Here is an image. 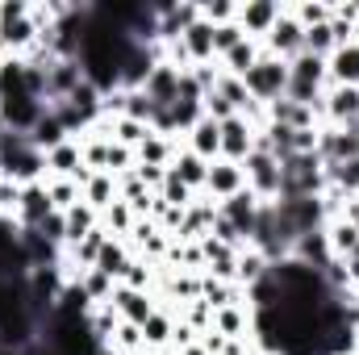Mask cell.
Returning a JSON list of instances; mask_svg holds the SVG:
<instances>
[{
  "mask_svg": "<svg viewBox=\"0 0 359 355\" xmlns=\"http://www.w3.org/2000/svg\"><path fill=\"white\" fill-rule=\"evenodd\" d=\"M0 180L13 184V188L42 184V180H46V151H38L29 134L8 130V134L0 138Z\"/></svg>",
  "mask_w": 359,
  "mask_h": 355,
  "instance_id": "obj_1",
  "label": "cell"
},
{
  "mask_svg": "<svg viewBox=\"0 0 359 355\" xmlns=\"http://www.w3.org/2000/svg\"><path fill=\"white\" fill-rule=\"evenodd\" d=\"M38 339L55 355H104V343L92 335L88 318H72V314H50Z\"/></svg>",
  "mask_w": 359,
  "mask_h": 355,
  "instance_id": "obj_2",
  "label": "cell"
},
{
  "mask_svg": "<svg viewBox=\"0 0 359 355\" xmlns=\"http://www.w3.org/2000/svg\"><path fill=\"white\" fill-rule=\"evenodd\" d=\"M326 192V163L322 155H288L280 163V196H322Z\"/></svg>",
  "mask_w": 359,
  "mask_h": 355,
  "instance_id": "obj_3",
  "label": "cell"
},
{
  "mask_svg": "<svg viewBox=\"0 0 359 355\" xmlns=\"http://www.w3.org/2000/svg\"><path fill=\"white\" fill-rule=\"evenodd\" d=\"M243 84H247V92H251V100L271 105V100H280L284 88H288V63L264 51V55H259V63L243 76Z\"/></svg>",
  "mask_w": 359,
  "mask_h": 355,
  "instance_id": "obj_4",
  "label": "cell"
},
{
  "mask_svg": "<svg viewBox=\"0 0 359 355\" xmlns=\"http://www.w3.org/2000/svg\"><path fill=\"white\" fill-rule=\"evenodd\" d=\"M243 176H247V192H255L264 205L280 201V159H271L268 151H251L243 159Z\"/></svg>",
  "mask_w": 359,
  "mask_h": 355,
  "instance_id": "obj_5",
  "label": "cell"
},
{
  "mask_svg": "<svg viewBox=\"0 0 359 355\" xmlns=\"http://www.w3.org/2000/svg\"><path fill=\"white\" fill-rule=\"evenodd\" d=\"M268 55H276V59H284V63H292L301 51H305V29H301V21L288 13V4H284V13H280V21L271 25V34L259 42Z\"/></svg>",
  "mask_w": 359,
  "mask_h": 355,
  "instance_id": "obj_6",
  "label": "cell"
},
{
  "mask_svg": "<svg viewBox=\"0 0 359 355\" xmlns=\"http://www.w3.org/2000/svg\"><path fill=\"white\" fill-rule=\"evenodd\" d=\"M55 213V205H50V192H46V180L42 184H25V188H17V205H13V222L21 226V230H38L46 217Z\"/></svg>",
  "mask_w": 359,
  "mask_h": 355,
  "instance_id": "obj_7",
  "label": "cell"
},
{
  "mask_svg": "<svg viewBox=\"0 0 359 355\" xmlns=\"http://www.w3.org/2000/svg\"><path fill=\"white\" fill-rule=\"evenodd\" d=\"M46 113V100L29 96V92H13V96H0V121L17 134H29Z\"/></svg>",
  "mask_w": 359,
  "mask_h": 355,
  "instance_id": "obj_8",
  "label": "cell"
},
{
  "mask_svg": "<svg viewBox=\"0 0 359 355\" xmlns=\"http://www.w3.org/2000/svg\"><path fill=\"white\" fill-rule=\"evenodd\" d=\"M280 13H284L280 0H243L238 4V25L251 42H264L271 34V25L280 21Z\"/></svg>",
  "mask_w": 359,
  "mask_h": 355,
  "instance_id": "obj_9",
  "label": "cell"
},
{
  "mask_svg": "<svg viewBox=\"0 0 359 355\" xmlns=\"http://www.w3.org/2000/svg\"><path fill=\"white\" fill-rule=\"evenodd\" d=\"M104 305H113L121 322H134V326H142V322H147V318L159 309V297H155V293L126 288V284H113V297H109Z\"/></svg>",
  "mask_w": 359,
  "mask_h": 355,
  "instance_id": "obj_10",
  "label": "cell"
},
{
  "mask_svg": "<svg viewBox=\"0 0 359 355\" xmlns=\"http://www.w3.org/2000/svg\"><path fill=\"white\" fill-rule=\"evenodd\" d=\"M255 138H259V130H255L243 113H234L230 121H222V159L243 163V159L255 151Z\"/></svg>",
  "mask_w": 359,
  "mask_h": 355,
  "instance_id": "obj_11",
  "label": "cell"
},
{
  "mask_svg": "<svg viewBox=\"0 0 359 355\" xmlns=\"http://www.w3.org/2000/svg\"><path fill=\"white\" fill-rule=\"evenodd\" d=\"M247 188V176H243V163H230V159H213L209 163V180H205V196L209 201H230L234 192Z\"/></svg>",
  "mask_w": 359,
  "mask_h": 355,
  "instance_id": "obj_12",
  "label": "cell"
},
{
  "mask_svg": "<svg viewBox=\"0 0 359 355\" xmlns=\"http://www.w3.org/2000/svg\"><path fill=\"white\" fill-rule=\"evenodd\" d=\"M259 209H264V201H259L255 192H247V188H243V192H234L230 201H222V205H217V213H222V217H230V222L238 226V234H243L247 243H251V234H255Z\"/></svg>",
  "mask_w": 359,
  "mask_h": 355,
  "instance_id": "obj_13",
  "label": "cell"
},
{
  "mask_svg": "<svg viewBox=\"0 0 359 355\" xmlns=\"http://www.w3.org/2000/svg\"><path fill=\"white\" fill-rule=\"evenodd\" d=\"M80 84H84L80 59H50V67H46V105L50 100H67Z\"/></svg>",
  "mask_w": 359,
  "mask_h": 355,
  "instance_id": "obj_14",
  "label": "cell"
},
{
  "mask_svg": "<svg viewBox=\"0 0 359 355\" xmlns=\"http://www.w3.org/2000/svg\"><path fill=\"white\" fill-rule=\"evenodd\" d=\"M213 222H217V201H209L205 192L184 209V226H180V243H201L209 230H213Z\"/></svg>",
  "mask_w": 359,
  "mask_h": 355,
  "instance_id": "obj_15",
  "label": "cell"
},
{
  "mask_svg": "<svg viewBox=\"0 0 359 355\" xmlns=\"http://www.w3.org/2000/svg\"><path fill=\"white\" fill-rule=\"evenodd\" d=\"M180 46H184V55H188L192 67H201V63H217V55H213V25H209L205 17L192 21V25L180 34Z\"/></svg>",
  "mask_w": 359,
  "mask_h": 355,
  "instance_id": "obj_16",
  "label": "cell"
},
{
  "mask_svg": "<svg viewBox=\"0 0 359 355\" xmlns=\"http://www.w3.org/2000/svg\"><path fill=\"white\" fill-rule=\"evenodd\" d=\"M184 147H188L192 155H201L205 163L222 159V126H217L213 117H201V121L184 134Z\"/></svg>",
  "mask_w": 359,
  "mask_h": 355,
  "instance_id": "obj_17",
  "label": "cell"
},
{
  "mask_svg": "<svg viewBox=\"0 0 359 355\" xmlns=\"http://www.w3.org/2000/svg\"><path fill=\"white\" fill-rule=\"evenodd\" d=\"M213 330L222 339H255V314L251 305H226L213 314Z\"/></svg>",
  "mask_w": 359,
  "mask_h": 355,
  "instance_id": "obj_18",
  "label": "cell"
},
{
  "mask_svg": "<svg viewBox=\"0 0 359 355\" xmlns=\"http://www.w3.org/2000/svg\"><path fill=\"white\" fill-rule=\"evenodd\" d=\"M180 67H172V63H155V72L147 76V84H142V92L159 105V109H168V105H176V92H180Z\"/></svg>",
  "mask_w": 359,
  "mask_h": 355,
  "instance_id": "obj_19",
  "label": "cell"
},
{
  "mask_svg": "<svg viewBox=\"0 0 359 355\" xmlns=\"http://www.w3.org/2000/svg\"><path fill=\"white\" fill-rule=\"evenodd\" d=\"M172 330H176V309L159 305V309L142 322V343H147V351H168V347H172Z\"/></svg>",
  "mask_w": 359,
  "mask_h": 355,
  "instance_id": "obj_20",
  "label": "cell"
},
{
  "mask_svg": "<svg viewBox=\"0 0 359 355\" xmlns=\"http://www.w3.org/2000/svg\"><path fill=\"white\" fill-rule=\"evenodd\" d=\"M168 172H172V176H176L180 184H188V188H192L196 196L205 192V180H209V163H205L201 155H192L188 147H180V151H176V159H172V168H168Z\"/></svg>",
  "mask_w": 359,
  "mask_h": 355,
  "instance_id": "obj_21",
  "label": "cell"
},
{
  "mask_svg": "<svg viewBox=\"0 0 359 355\" xmlns=\"http://www.w3.org/2000/svg\"><path fill=\"white\" fill-rule=\"evenodd\" d=\"M264 109H268V121L292 126V130H309V126H322V121H318V113H313L309 105H297V100H288V96L271 100V105H264Z\"/></svg>",
  "mask_w": 359,
  "mask_h": 355,
  "instance_id": "obj_22",
  "label": "cell"
},
{
  "mask_svg": "<svg viewBox=\"0 0 359 355\" xmlns=\"http://www.w3.org/2000/svg\"><path fill=\"white\" fill-rule=\"evenodd\" d=\"M292 260H301L305 267H318V272L330 264L334 255H330V243H326V226H322V230L301 234V239L292 243Z\"/></svg>",
  "mask_w": 359,
  "mask_h": 355,
  "instance_id": "obj_23",
  "label": "cell"
},
{
  "mask_svg": "<svg viewBox=\"0 0 359 355\" xmlns=\"http://www.w3.org/2000/svg\"><path fill=\"white\" fill-rule=\"evenodd\" d=\"M176 151H180L176 138H168V134H155V130H151V138L134 151V163H147V168H172Z\"/></svg>",
  "mask_w": 359,
  "mask_h": 355,
  "instance_id": "obj_24",
  "label": "cell"
},
{
  "mask_svg": "<svg viewBox=\"0 0 359 355\" xmlns=\"http://www.w3.org/2000/svg\"><path fill=\"white\" fill-rule=\"evenodd\" d=\"M326 72H330V84H351L359 88V46H339L330 59H326Z\"/></svg>",
  "mask_w": 359,
  "mask_h": 355,
  "instance_id": "obj_25",
  "label": "cell"
},
{
  "mask_svg": "<svg viewBox=\"0 0 359 355\" xmlns=\"http://www.w3.org/2000/svg\"><path fill=\"white\" fill-rule=\"evenodd\" d=\"M259 55H264V46H259V42H251V38H243V42H238L234 51H226L217 63H222V72H226V76H238V80H243V76L259 63Z\"/></svg>",
  "mask_w": 359,
  "mask_h": 355,
  "instance_id": "obj_26",
  "label": "cell"
},
{
  "mask_svg": "<svg viewBox=\"0 0 359 355\" xmlns=\"http://www.w3.org/2000/svg\"><path fill=\"white\" fill-rule=\"evenodd\" d=\"M29 138H34V147H38V151H55V147H63L72 134H67V126L55 117V109L46 105V113H42V121L29 130Z\"/></svg>",
  "mask_w": 359,
  "mask_h": 355,
  "instance_id": "obj_27",
  "label": "cell"
},
{
  "mask_svg": "<svg viewBox=\"0 0 359 355\" xmlns=\"http://www.w3.org/2000/svg\"><path fill=\"white\" fill-rule=\"evenodd\" d=\"M113 201H121V188H117V176L109 172H96V176L84 184V205H92L96 213H104Z\"/></svg>",
  "mask_w": 359,
  "mask_h": 355,
  "instance_id": "obj_28",
  "label": "cell"
},
{
  "mask_svg": "<svg viewBox=\"0 0 359 355\" xmlns=\"http://www.w3.org/2000/svg\"><path fill=\"white\" fill-rule=\"evenodd\" d=\"M134 260V251H130V243H121V239H109L104 247H100V260H96V272H104L109 280H121L126 276V267Z\"/></svg>",
  "mask_w": 359,
  "mask_h": 355,
  "instance_id": "obj_29",
  "label": "cell"
},
{
  "mask_svg": "<svg viewBox=\"0 0 359 355\" xmlns=\"http://www.w3.org/2000/svg\"><path fill=\"white\" fill-rule=\"evenodd\" d=\"M63 222H67V247H76L80 239H88L92 230L100 226V213H96L92 205H84V201H80V205H72V209L63 213Z\"/></svg>",
  "mask_w": 359,
  "mask_h": 355,
  "instance_id": "obj_30",
  "label": "cell"
},
{
  "mask_svg": "<svg viewBox=\"0 0 359 355\" xmlns=\"http://www.w3.org/2000/svg\"><path fill=\"white\" fill-rule=\"evenodd\" d=\"M134 222H138V217H134V209H130L126 201H113V205H109V209L100 213V230H104L109 239H121V243L130 239Z\"/></svg>",
  "mask_w": 359,
  "mask_h": 355,
  "instance_id": "obj_31",
  "label": "cell"
},
{
  "mask_svg": "<svg viewBox=\"0 0 359 355\" xmlns=\"http://www.w3.org/2000/svg\"><path fill=\"white\" fill-rule=\"evenodd\" d=\"M326 243H330V255H334V260H347L359 247V230L351 222L334 217V222H326Z\"/></svg>",
  "mask_w": 359,
  "mask_h": 355,
  "instance_id": "obj_32",
  "label": "cell"
},
{
  "mask_svg": "<svg viewBox=\"0 0 359 355\" xmlns=\"http://www.w3.org/2000/svg\"><path fill=\"white\" fill-rule=\"evenodd\" d=\"M268 272H271V260L259 251V247H243V251H238V284H243V288L259 284Z\"/></svg>",
  "mask_w": 359,
  "mask_h": 355,
  "instance_id": "obj_33",
  "label": "cell"
},
{
  "mask_svg": "<svg viewBox=\"0 0 359 355\" xmlns=\"http://www.w3.org/2000/svg\"><path fill=\"white\" fill-rule=\"evenodd\" d=\"M147 138H151V126H142V121H134V117H113V142H117V147L138 151Z\"/></svg>",
  "mask_w": 359,
  "mask_h": 355,
  "instance_id": "obj_34",
  "label": "cell"
},
{
  "mask_svg": "<svg viewBox=\"0 0 359 355\" xmlns=\"http://www.w3.org/2000/svg\"><path fill=\"white\" fill-rule=\"evenodd\" d=\"M155 280H159V267L134 255V260H130V267H126V276H121L117 284H126V288H138V293H155Z\"/></svg>",
  "mask_w": 359,
  "mask_h": 355,
  "instance_id": "obj_35",
  "label": "cell"
},
{
  "mask_svg": "<svg viewBox=\"0 0 359 355\" xmlns=\"http://www.w3.org/2000/svg\"><path fill=\"white\" fill-rule=\"evenodd\" d=\"M109 351L142 355L147 351V343H142V326H134V322H117V330H113V339H109Z\"/></svg>",
  "mask_w": 359,
  "mask_h": 355,
  "instance_id": "obj_36",
  "label": "cell"
},
{
  "mask_svg": "<svg viewBox=\"0 0 359 355\" xmlns=\"http://www.w3.org/2000/svg\"><path fill=\"white\" fill-rule=\"evenodd\" d=\"M46 192H50L55 213H67L72 205H80V201H84V188H80L76 180H46Z\"/></svg>",
  "mask_w": 359,
  "mask_h": 355,
  "instance_id": "obj_37",
  "label": "cell"
},
{
  "mask_svg": "<svg viewBox=\"0 0 359 355\" xmlns=\"http://www.w3.org/2000/svg\"><path fill=\"white\" fill-rule=\"evenodd\" d=\"M288 13L301 21V29H313V25H326V21H330V4H326V0H301V4H288Z\"/></svg>",
  "mask_w": 359,
  "mask_h": 355,
  "instance_id": "obj_38",
  "label": "cell"
},
{
  "mask_svg": "<svg viewBox=\"0 0 359 355\" xmlns=\"http://www.w3.org/2000/svg\"><path fill=\"white\" fill-rule=\"evenodd\" d=\"M113 284H117V280H109V276H104V272H96V267H88V272L80 276V288L88 293L92 305H104V301L113 297Z\"/></svg>",
  "mask_w": 359,
  "mask_h": 355,
  "instance_id": "obj_39",
  "label": "cell"
},
{
  "mask_svg": "<svg viewBox=\"0 0 359 355\" xmlns=\"http://www.w3.org/2000/svg\"><path fill=\"white\" fill-rule=\"evenodd\" d=\"M305 51L309 55H318V59H330L339 46H334V34H330V21L326 25H313V29H305Z\"/></svg>",
  "mask_w": 359,
  "mask_h": 355,
  "instance_id": "obj_40",
  "label": "cell"
},
{
  "mask_svg": "<svg viewBox=\"0 0 359 355\" xmlns=\"http://www.w3.org/2000/svg\"><path fill=\"white\" fill-rule=\"evenodd\" d=\"M201 17L209 25H226V21H238V4L234 0H201Z\"/></svg>",
  "mask_w": 359,
  "mask_h": 355,
  "instance_id": "obj_41",
  "label": "cell"
},
{
  "mask_svg": "<svg viewBox=\"0 0 359 355\" xmlns=\"http://www.w3.org/2000/svg\"><path fill=\"white\" fill-rule=\"evenodd\" d=\"M247 34H243V25L238 21H226V25H213V55L222 59L226 51H234L238 42H243Z\"/></svg>",
  "mask_w": 359,
  "mask_h": 355,
  "instance_id": "obj_42",
  "label": "cell"
},
{
  "mask_svg": "<svg viewBox=\"0 0 359 355\" xmlns=\"http://www.w3.org/2000/svg\"><path fill=\"white\" fill-rule=\"evenodd\" d=\"M201 109H205V117H213L217 126L234 117V105H230V100H226V96H222V92H217V88H213V92H209V96H205V100H201Z\"/></svg>",
  "mask_w": 359,
  "mask_h": 355,
  "instance_id": "obj_43",
  "label": "cell"
},
{
  "mask_svg": "<svg viewBox=\"0 0 359 355\" xmlns=\"http://www.w3.org/2000/svg\"><path fill=\"white\" fill-rule=\"evenodd\" d=\"M188 76L196 80V88L209 96V92L217 88V80H222V63H201V67H188Z\"/></svg>",
  "mask_w": 359,
  "mask_h": 355,
  "instance_id": "obj_44",
  "label": "cell"
},
{
  "mask_svg": "<svg viewBox=\"0 0 359 355\" xmlns=\"http://www.w3.org/2000/svg\"><path fill=\"white\" fill-rule=\"evenodd\" d=\"M4 17H29V0H0V21Z\"/></svg>",
  "mask_w": 359,
  "mask_h": 355,
  "instance_id": "obj_45",
  "label": "cell"
},
{
  "mask_svg": "<svg viewBox=\"0 0 359 355\" xmlns=\"http://www.w3.org/2000/svg\"><path fill=\"white\" fill-rule=\"evenodd\" d=\"M339 217H343V222H351V226L359 230V196H347V201H343V209H339Z\"/></svg>",
  "mask_w": 359,
  "mask_h": 355,
  "instance_id": "obj_46",
  "label": "cell"
},
{
  "mask_svg": "<svg viewBox=\"0 0 359 355\" xmlns=\"http://www.w3.org/2000/svg\"><path fill=\"white\" fill-rule=\"evenodd\" d=\"M176 355H209V351H205L201 343H192V347H184V351H176Z\"/></svg>",
  "mask_w": 359,
  "mask_h": 355,
  "instance_id": "obj_47",
  "label": "cell"
},
{
  "mask_svg": "<svg viewBox=\"0 0 359 355\" xmlns=\"http://www.w3.org/2000/svg\"><path fill=\"white\" fill-rule=\"evenodd\" d=\"M4 134H8V126H4V121H0V138H4Z\"/></svg>",
  "mask_w": 359,
  "mask_h": 355,
  "instance_id": "obj_48",
  "label": "cell"
}]
</instances>
